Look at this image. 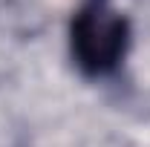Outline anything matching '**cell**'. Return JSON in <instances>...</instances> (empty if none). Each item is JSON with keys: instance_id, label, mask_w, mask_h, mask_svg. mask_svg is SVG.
I'll return each instance as SVG.
<instances>
[{"instance_id": "1", "label": "cell", "mask_w": 150, "mask_h": 147, "mask_svg": "<svg viewBox=\"0 0 150 147\" xmlns=\"http://www.w3.org/2000/svg\"><path fill=\"white\" fill-rule=\"evenodd\" d=\"M69 46L78 69L87 75H110L127 55L130 23L112 0H84L69 26Z\"/></svg>"}]
</instances>
